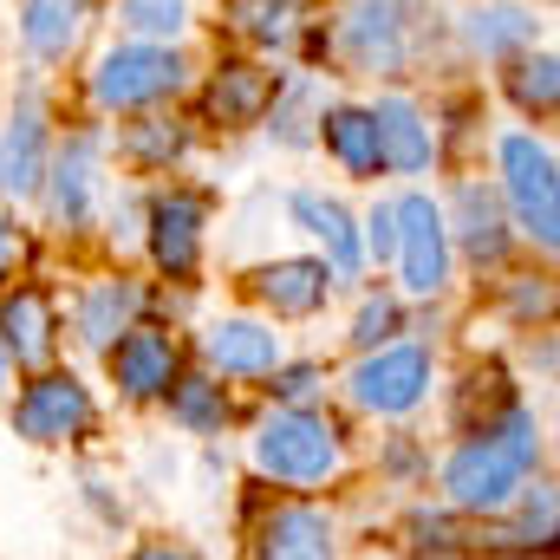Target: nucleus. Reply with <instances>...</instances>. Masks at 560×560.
<instances>
[{
	"instance_id": "nucleus-33",
	"label": "nucleus",
	"mask_w": 560,
	"mask_h": 560,
	"mask_svg": "<svg viewBox=\"0 0 560 560\" xmlns=\"http://www.w3.org/2000/svg\"><path fill=\"white\" fill-rule=\"evenodd\" d=\"M13 255H20V235H13V229H7V222H0V275H7V268H13Z\"/></svg>"
},
{
	"instance_id": "nucleus-22",
	"label": "nucleus",
	"mask_w": 560,
	"mask_h": 560,
	"mask_svg": "<svg viewBox=\"0 0 560 560\" xmlns=\"http://www.w3.org/2000/svg\"><path fill=\"white\" fill-rule=\"evenodd\" d=\"M372 125H378V150H385L398 170H423V163H430V131H423V118L405 98H385V105L372 112Z\"/></svg>"
},
{
	"instance_id": "nucleus-21",
	"label": "nucleus",
	"mask_w": 560,
	"mask_h": 560,
	"mask_svg": "<svg viewBox=\"0 0 560 560\" xmlns=\"http://www.w3.org/2000/svg\"><path fill=\"white\" fill-rule=\"evenodd\" d=\"M456 235H463V248L476 255V261H502V248H509V229H502V209H495V196L489 189H456Z\"/></svg>"
},
{
	"instance_id": "nucleus-10",
	"label": "nucleus",
	"mask_w": 560,
	"mask_h": 560,
	"mask_svg": "<svg viewBox=\"0 0 560 560\" xmlns=\"http://www.w3.org/2000/svg\"><path fill=\"white\" fill-rule=\"evenodd\" d=\"M339 39L359 66H398L405 52V20H398V0H352L346 20H339Z\"/></svg>"
},
{
	"instance_id": "nucleus-6",
	"label": "nucleus",
	"mask_w": 560,
	"mask_h": 560,
	"mask_svg": "<svg viewBox=\"0 0 560 560\" xmlns=\"http://www.w3.org/2000/svg\"><path fill=\"white\" fill-rule=\"evenodd\" d=\"M13 423H20V436H33V443H66V436H79V430L92 423V398H85L79 378H39V385H26Z\"/></svg>"
},
{
	"instance_id": "nucleus-1",
	"label": "nucleus",
	"mask_w": 560,
	"mask_h": 560,
	"mask_svg": "<svg viewBox=\"0 0 560 560\" xmlns=\"http://www.w3.org/2000/svg\"><path fill=\"white\" fill-rule=\"evenodd\" d=\"M535 469V418L528 411H509L502 430H482L476 443H463L443 469V489L463 502V509H509L522 476Z\"/></svg>"
},
{
	"instance_id": "nucleus-3",
	"label": "nucleus",
	"mask_w": 560,
	"mask_h": 560,
	"mask_svg": "<svg viewBox=\"0 0 560 560\" xmlns=\"http://www.w3.org/2000/svg\"><path fill=\"white\" fill-rule=\"evenodd\" d=\"M502 170H509V196H515V215L522 229L555 248L560 235V189H555V156L535 138H502Z\"/></svg>"
},
{
	"instance_id": "nucleus-26",
	"label": "nucleus",
	"mask_w": 560,
	"mask_h": 560,
	"mask_svg": "<svg viewBox=\"0 0 560 560\" xmlns=\"http://www.w3.org/2000/svg\"><path fill=\"white\" fill-rule=\"evenodd\" d=\"M528 33H535V26H528V13H515V7L476 13V26H469V39H476L482 52H515V46H522Z\"/></svg>"
},
{
	"instance_id": "nucleus-4",
	"label": "nucleus",
	"mask_w": 560,
	"mask_h": 560,
	"mask_svg": "<svg viewBox=\"0 0 560 560\" xmlns=\"http://www.w3.org/2000/svg\"><path fill=\"white\" fill-rule=\"evenodd\" d=\"M176 85H183V59L163 52V46H118V52H105V66H98V105H118V112L156 105V98H170Z\"/></svg>"
},
{
	"instance_id": "nucleus-27",
	"label": "nucleus",
	"mask_w": 560,
	"mask_h": 560,
	"mask_svg": "<svg viewBox=\"0 0 560 560\" xmlns=\"http://www.w3.org/2000/svg\"><path fill=\"white\" fill-rule=\"evenodd\" d=\"M555 92L560 85H555V59H548V52L515 66V98H522L528 112H555Z\"/></svg>"
},
{
	"instance_id": "nucleus-24",
	"label": "nucleus",
	"mask_w": 560,
	"mask_h": 560,
	"mask_svg": "<svg viewBox=\"0 0 560 560\" xmlns=\"http://www.w3.org/2000/svg\"><path fill=\"white\" fill-rule=\"evenodd\" d=\"M229 13H235V26H242L248 39H261V46H287V39H293V0H235Z\"/></svg>"
},
{
	"instance_id": "nucleus-13",
	"label": "nucleus",
	"mask_w": 560,
	"mask_h": 560,
	"mask_svg": "<svg viewBox=\"0 0 560 560\" xmlns=\"http://www.w3.org/2000/svg\"><path fill=\"white\" fill-rule=\"evenodd\" d=\"M255 560H332V528L319 509H275L261 541H255Z\"/></svg>"
},
{
	"instance_id": "nucleus-31",
	"label": "nucleus",
	"mask_w": 560,
	"mask_h": 560,
	"mask_svg": "<svg viewBox=\"0 0 560 560\" xmlns=\"http://www.w3.org/2000/svg\"><path fill=\"white\" fill-rule=\"evenodd\" d=\"M313 385H319V372H313V365H293V372H280V398H306V392H313Z\"/></svg>"
},
{
	"instance_id": "nucleus-30",
	"label": "nucleus",
	"mask_w": 560,
	"mask_h": 560,
	"mask_svg": "<svg viewBox=\"0 0 560 560\" xmlns=\"http://www.w3.org/2000/svg\"><path fill=\"white\" fill-rule=\"evenodd\" d=\"M392 326H398V306H392V300H372V306L359 313V332H352V339H359V346H378Z\"/></svg>"
},
{
	"instance_id": "nucleus-11",
	"label": "nucleus",
	"mask_w": 560,
	"mask_h": 560,
	"mask_svg": "<svg viewBox=\"0 0 560 560\" xmlns=\"http://www.w3.org/2000/svg\"><path fill=\"white\" fill-rule=\"evenodd\" d=\"M275 92H280L275 72L235 59V66H222V72L209 79V98H202V105H209L215 125H261V112L275 105Z\"/></svg>"
},
{
	"instance_id": "nucleus-9",
	"label": "nucleus",
	"mask_w": 560,
	"mask_h": 560,
	"mask_svg": "<svg viewBox=\"0 0 560 560\" xmlns=\"http://www.w3.org/2000/svg\"><path fill=\"white\" fill-rule=\"evenodd\" d=\"M150 255L170 275H189L196 268V255H202V202L196 196L176 189V196H163L150 209Z\"/></svg>"
},
{
	"instance_id": "nucleus-2",
	"label": "nucleus",
	"mask_w": 560,
	"mask_h": 560,
	"mask_svg": "<svg viewBox=\"0 0 560 560\" xmlns=\"http://www.w3.org/2000/svg\"><path fill=\"white\" fill-rule=\"evenodd\" d=\"M255 463L280 482H319L339 469V430L313 411H275L255 436Z\"/></svg>"
},
{
	"instance_id": "nucleus-8",
	"label": "nucleus",
	"mask_w": 560,
	"mask_h": 560,
	"mask_svg": "<svg viewBox=\"0 0 560 560\" xmlns=\"http://www.w3.org/2000/svg\"><path fill=\"white\" fill-rule=\"evenodd\" d=\"M112 372L131 398H156L176 385V339L156 332V326H131L118 346H112Z\"/></svg>"
},
{
	"instance_id": "nucleus-7",
	"label": "nucleus",
	"mask_w": 560,
	"mask_h": 560,
	"mask_svg": "<svg viewBox=\"0 0 560 560\" xmlns=\"http://www.w3.org/2000/svg\"><path fill=\"white\" fill-rule=\"evenodd\" d=\"M423 385H430V359H423L418 346L378 352V359H365V365H359V378H352L359 405H365V411H385V418L411 411V405L423 398Z\"/></svg>"
},
{
	"instance_id": "nucleus-12",
	"label": "nucleus",
	"mask_w": 560,
	"mask_h": 560,
	"mask_svg": "<svg viewBox=\"0 0 560 560\" xmlns=\"http://www.w3.org/2000/svg\"><path fill=\"white\" fill-rule=\"evenodd\" d=\"M0 352H13L20 365H46L52 359V300L39 287H20L0 306Z\"/></svg>"
},
{
	"instance_id": "nucleus-17",
	"label": "nucleus",
	"mask_w": 560,
	"mask_h": 560,
	"mask_svg": "<svg viewBox=\"0 0 560 560\" xmlns=\"http://www.w3.org/2000/svg\"><path fill=\"white\" fill-rule=\"evenodd\" d=\"M26 46L39 59H66L85 33V0H26V20H20Z\"/></svg>"
},
{
	"instance_id": "nucleus-29",
	"label": "nucleus",
	"mask_w": 560,
	"mask_h": 560,
	"mask_svg": "<svg viewBox=\"0 0 560 560\" xmlns=\"http://www.w3.org/2000/svg\"><path fill=\"white\" fill-rule=\"evenodd\" d=\"M131 150H138L143 163H170V156L183 150V131H170V125H138V131H131Z\"/></svg>"
},
{
	"instance_id": "nucleus-28",
	"label": "nucleus",
	"mask_w": 560,
	"mask_h": 560,
	"mask_svg": "<svg viewBox=\"0 0 560 560\" xmlns=\"http://www.w3.org/2000/svg\"><path fill=\"white\" fill-rule=\"evenodd\" d=\"M125 20L138 33H183V0H125Z\"/></svg>"
},
{
	"instance_id": "nucleus-20",
	"label": "nucleus",
	"mask_w": 560,
	"mask_h": 560,
	"mask_svg": "<svg viewBox=\"0 0 560 560\" xmlns=\"http://www.w3.org/2000/svg\"><path fill=\"white\" fill-rule=\"evenodd\" d=\"M92 156H98V138H72L59 170H52V215L72 229L92 215Z\"/></svg>"
},
{
	"instance_id": "nucleus-32",
	"label": "nucleus",
	"mask_w": 560,
	"mask_h": 560,
	"mask_svg": "<svg viewBox=\"0 0 560 560\" xmlns=\"http://www.w3.org/2000/svg\"><path fill=\"white\" fill-rule=\"evenodd\" d=\"M398 248V222H392V209H378L372 215V255H392Z\"/></svg>"
},
{
	"instance_id": "nucleus-34",
	"label": "nucleus",
	"mask_w": 560,
	"mask_h": 560,
	"mask_svg": "<svg viewBox=\"0 0 560 560\" xmlns=\"http://www.w3.org/2000/svg\"><path fill=\"white\" fill-rule=\"evenodd\" d=\"M138 560H196V555H183V548H143Z\"/></svg>"
},
{
	"instance_id": "nucleus-15",
	"label": "nucleus",
	"mask_w": 560,
	"mask_h": 560,
	"mask_svg": "<svg viewBox=\"0 0 560 560\" xmlns=\"http://www.w3.org/2000/svg\"><path fill=\"white\" fill-rule=\"evenodd\" d=\"M255 293H261L275 313H287V319L319 313V306H326V261H275V268L255 275Z\"/></svg>"
},
{
	"instance_id": "nucleus-16",
	"label": "nucleus",
	"mask_w": 560,
	"mask_h": 560,
	"mask_svg": "<svg viewBox=\"0 0 560 560\" xmlns=\"http://www.w3.org/2000/svg\"><path fill=\"white\" fill-rule=\"evenodd\" d=\"M138 306H143V293L131 280H98V287L79 300V339H85V346H112L118 332H131Z\"/></svg>"
},
{
	"instance_id": "nucleus-14",
	"label": "nucleus",
	"mask_w": 560,
	"mask_h": 560,
	"mask_svg": "<svg viewBox=\"0 0 560 560\" xmlns=\"http://www.w3.org/2000/svg\"><path fill=\"white\" fill-rule=\"evenodd\" d=\"M202 352H209V365H222V372H235V378H261V372L280 365L275 332L255 326V319H222V326L202 339Z\"/></svg>"
},
{
	"instance_id": "nucleus-5",
	"label": "nucleus",
	"mask_w": 560,
	"mask_h": 560,
	"mask_svg": "<svg viewBox=\"0 0 560 560\" xmlns=\"http://www.w3.org/2000/svg\"><path fill=\"white\" fill-rule=\"evenodd\" d=\"M392 222H398V248H392V255H405V287H411V293H436L443 275H450V235H443L436 202L405 196V202L392 209Z\"/></svg>"
},
{
	"instance_id": "nucleus-18",
	"label": "nucleus",
	"mask_w": 560,
	"mask_h": 560,
	"mask_svg": "<svg viewBox=\"0 0 560 560\" xmlns=\"http://www.w3.org/2000/svg\"><path fill=\"white\" fill-rule=\"evenodd\" d=\"M39 170H46V118H39V98H20L13 131H7V176L0 183L13 196H26L39 183Z\"/></svg>"
},
{
	"instance_id": "nucleus-23",
	"label": "nucleus",
	"mask_w": 560,
	"mask_h": 560,
	"mask_svg": "<svg viewBox=\"0 0 560 560\" xmlns=\"http://www.w3.org/2000/svg\"><path fill=\"white\" fill-rule=\"evenodd\" d=\"M326 125V143H332V156L352 170V176H372L378 163H385V150H378V125H372V112H326L319 118Z\"/></svg>"
},
{
	"instance_id": "nucleus-25",
	"label": "nucleus",
	"mask_w": 560,
	"mask_h": 560,
	"mask_svg": "<svg viewBox=\"0 0 560 560\" xmlns=\"http://www.w3.org/2000/svg\"><path fill=\"white\" fill-rule=\"evenodd\" d=\"M170 392H176V418L189 423V430H215V423L229 418V398L209 378H176Z\"/></svg>"
},
{
	"instance_id": "nucleus-35",
	"label": "nucleus",
	"mask_w": 560,
	"mask_h": 560,
	"mask_svg": "<svg viewBox=\"0 0 560 560\" xmlns=\"http://www.w3.org/2000/svg\"><path fill=\"white\" fill-rule=\"evenodd\" d=\"M0 378H7V352H0Z\"/></svg>"
},
{
	"instance_id": "nucleus-19",
	"label": "nucleus",
	"mask_w": 560,
	"mask_h": 560,
	"mask_svg": "<svg viewBox=\"0 0 560 560\" xmlns=\"http://www.w3.org/2000/svg\"><path fill=\"white\" fill-rule=\"evenodd\" d=\"M293 215L326 242V255H332L339 275H352V268L365 261V242H359V229H352V215H346L339 202H326V196H293Z\"/></svg>"
}]
</instances>
